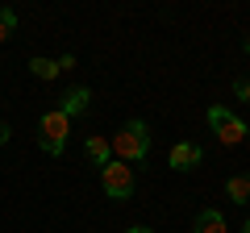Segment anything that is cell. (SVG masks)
<instances>
[{
  "instance_id": "1",
  "label": "cell",
  "mask_w": 250,
  "mask_h": 233,
  "mask_svg": "<svg viewBox=\"0 0 250 233\" xmlns=\"http://www.w3.org/2000/svg\"><path fill=\"white\" fill-rule=\"evenodd\" d=\"M108 150H113L117 162H129V167L134 162H146V154H150V129H146V121H125L113 134Z\"/></svg>"
},
{
  "instance_id": "2",
  "label": "cell",
  "mask_w": 250,
  "mask_h": 233,
  "mask_svg": "<svg viewBox=\"0 0 250 233\" xmlns=\"http://www.w3.org/2000/svg\"><path fill=\"white\" fill-rule=\"evenodd\" d=\"M67 137H71V121H67L59 108L42 113V121H38V146H42L50 158H62V150H67Z\"/></svg>"
},
{
  "instance_id": "3",
  "label": "cell",
  "mask_w": 250,
  "mask_h": 233,
  "mask_svg": "<svg viewBox=\"0 0 250 233\" xmlns=\"http://www.w3.org/2000/svg\"><path fill=\"white\" fill-rule=\"evenodd\" d=\"M100 188H104L108 200H129V196L138 192V175H134V167H129V162L108 158L104 167H100Z\"/></svg>"
},
{
  "instance_id": "4",
  "label": "cell",
  "mask_w": 250,
  "mask_h": 233,
  "mask_svg": "<svg viewBox=\"0 0 250 233\" xmlns=\"http://www.w3.org/2000/svg\"><path fill=\"white\" fill-rule=\"evenodd\" d=\"M208 125H213V134L221 137V146H238L242 137L250 134V125L242 121L238 113H229L225 104H213V108H208Z\"/></svg>"
},
{
  "instance_id": "5",
  "label": "cell",
  "mask_w": 250,
  "mask_h": 233,
  "mask_svg": "<svg viewBox=\"0 0 250 233\" xmlns=\"http://www.w3.org/2000/svg\"><path fill=\"white\" fill-rule=\"evenodd\" d=\"M200 158H205V150H200L196 142H175L171 146V154H167V162L175 171H192V167H200Z\"/></svg>"
},
{
  "instance_id": "6",
  "label": "cell",
  "mask_w": 250,
  "mask_h": 233,
  "mask_svg": "<svg viewBox=\"0 0 250 233\" xmlns=\"http://www.w3.org/2000/svg\"><path fill=\"white\" fill-rule=\"evenodd\" d=\"M192 233H229L225 213H221V208H200L196 221H192Z\"/></svg>"
},
{
  "instance_id": "7",
  "label": "cell",
  "mask_w": 250,
  "mask_h": 233,
  "mask_svg": "<svg viewBox=\"0 0 250 233\" xmlns=\"http://www.w3.org/2000/svg\"><path fill=\"white\" fill-rule=\"evenodd\" d=\"M88 104H92V92L88 88H67V92H62V108H59V113L71 121V116L88 113Z\"/></svg>"
},
{
  "instance_id": "8",
  "label": "cell",
  "mask_w": 250,
  "mask_h": 233,
  "mask_svg": "<svg viewBox=\"0 0 250 233\" xmlns=\"http://www.w3.org/2000/svg\"><path fill=\"white\" fill-rule=\"evenodd\" d=\"M225 196L233 204H250V175H229L225 179Z\"/></svg>"
},
{
  "instance_id": "9",
  "label": "cell",
  "mask_w": 250,
  "mask_h": 233,
  "mask_svg": "<svg viewBox=\"0 0 250 233\" xmlns=\"http://www.w3.org/2000/svg\"><path fill=\"white\" fill-rule=\"evenodd\" d=\"M83 154H88L96 167H104L108 154H113V150H108V137H88V142H83Z\"/></svg>"
},
{
  "instance_id": "10",
  "label": "cell",
  "mask_w": 250,
  "mask_h": 233,
  "mask_svg": "<svg viewBox=\"0 0 250 233\" xmlns=\"http://www.w3.org/2000/svg\"><path fill=\"white\" fill-rule=\"evenodd\" d=\"M29 71H34L38 79H54V75H59V58H29Z\"/></svg>"
},
{
  "instance_id": "11",
  "label": "cell",
  "mask_w": 250,
  "mask_h": 233,
  "mask_svg": "<svg viewBox=\"0 0 250 233\" xmlns=\"http://www.w3.org/2000/svg\"><path fill=\"white\" fill-rule=\"evenodd\" d=\"M13 29H17V13H13V9H0V42H9Z\"/></svg>"
},
{
  "instance_id": "12",
  "label": "cell",
  "mask_w": 250,
  "mask_h": 233,
  "mask_svg": "<svg viewBox=\"0 0 250 233\" xmlns=\"http://www.w3.org/2000/svg\"><path fill=\"white\" fill-rule=\"evenodd\" d=\"M233 96H238L242 104H250V75H238V79H233Z\"/></svg>"
},
{
  "instance_id": "13",
  "label": "cell",
  "mask_w": 250,
  "mask_h": 233,
  "mask_svg": "<svg viewBox=\"0 0 250 233\" xmlns=\"http://www.w3.org/2000/svg\"><path fill=\"white\" fill-rule=\"evenodd\" d=\"M9 137H13V125H9V121H0V146H9Z\"/></svg>"
},
{
  "instance_id": "14",
  "label": "cell",
  "mask_w": 250,
  "mask_h": 233,
  "mask_svg": "<svg viewBox=\"0 0 250 233\" xmlns=\"http://www.w3.org/2000/svg\"><path fill=\"white\" fill-rule=\"evenodd\" d=\"M125 233H154V229H146V225H134V229H125Z\"/></svg>"
},
{
  "instance_id": "15",
  "label": "cell",
  "mask_w": 250,
  "mask_h": 233,
  "mask_svg": "<svg viewBox=\"0 0 250 233\" xmlns=\"http://www.w3.org/2000/svg\"><path fill=\"white\" fill-rule=\"evenodd\" d=\"M242 50H246V54H250V38H246V42H242Z\"/></svg>"
},
{
  "instance_id": "16",
  "label": "cell",
  "mask_w": 250,
  "mask_h": 233,
  "mask_svg": "<svg viewBox=\"0 0 250 233\" xmlns=\"http://www.w3.org/2000/svg\"><path fill=\"white\" fill-rule=\"evenodd\" d=\"M242 233H250V216H246V225H242Z\"/></svg>"
}]
</instances>
